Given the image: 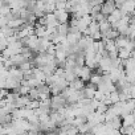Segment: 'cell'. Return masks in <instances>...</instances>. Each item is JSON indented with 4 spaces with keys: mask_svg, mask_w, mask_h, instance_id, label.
Here are the masks:
<instances>
[{
    "mask_svg": "<svg viewBox=\"0 0 135 135\" xmlns=\"http://www.w3.org/2000/svg\"><path fill=\"white\" fill-rule=\"evenodd\" d=\"M91 73H93V70L90 69L89 66H86V65H84V66H81V69H80V73H78V77L82 80V81H89L90 80V76H91Z\"/></svg>",
    "mask_w": 135,
    "mask_h": 135,
    "instance_id": "7a4b0ae2",
    "label": "cell"
},
{
    "mask_svg": "<svg viewBox=\"0 0 135 135\" xmlns=\"http://www.w3.org/2000/svg\"><path fill=\"white\" fill-rule=\"evenodd\" d=\"M130 56H131V52L127 50L126 48H119L118 49V57L120 60H127V58H130Z\"/></svg>",
    "mask_w": 135,
    "mask_h": 135,
    "instance_id": "30bf717a",
    "label": "cell"
},
{
    "mask_svg": "<svg viewBox=\"0 0 135 135\" xmlns=\"http://www.w3.org/2000/svg\"><path fill=\"white\" fill-rule=\"evenodd\" d=\"M54 15H56L58 23H69V20H70V13L66 9H56Z\"/></svg>",
    "mask_w": 135,
    "mask_h": 135,
    "instance_id": "6da1fadb",
    "label": "cell"
},
{
    "mask_svg": "<svg viewBox=\"0 0 135 135\" xmlns=\"http://www.w3.org/2000/svg\"><path fill=\"white\" fill-rule=\"evenodd\" d=\"M29 101H31L29 95H19V97L16 98L15 105H16V107H25V106L29 103Z\"/></svg>",
    "mask_w": 135,
    "mask_h": 135,
    "instance_id": "8992f818",
    "label": "cell"
},
{
    "mask_svg": "<svg viewBox=\"0 0 135 135\" xmlns=\"http://www.w3.org/2000/svg\"><path fill=\"white\" fill-rule=\"evenodd\" d=\"M124 2H126V0H114V3H115L117 8H120V6H122Z\"/></svg>",
    "mask_w": 135,
    "mask_h": 135,
    "instance_id": "ffe728a7",
    "label": "cell"
},
{
    "mask_svg": "<svg viewBox=\"0 0 135 135\" xmlns=\"http://www.w3.org/2000/svg\"><path fill=\"white\" fill-rule=\"evenodd\" d=\"M111 29V24L105 19V20H102V21H99V31L102 32V33H105V32H107V31H110Z\"/></svg>",
    "mask_w": 135,
    "mask_h": 135,
    "instance_id": "7c38bea8",
    "label": "cell"
},
{
    "mask_svg": "<svg viewBox=\"0 0 135 135\" xmlns=\"http://www.w3.org/2000/svg\"><path fill=\"white\" fill-rule=\"evenodd\" d=\"M130 37H127V36H124V35H119L117 38H114V42H115V46L119 49V48H124V45H126V42H127V40H128Z\"/></svg>",
    "mask_w": 135,
    "mask_h": 135,
    "instance_id": "52a82bcc",
    "label": "cell"
},
{
    "mask_svg": "<svg viewBox=\"0 0 135 135\" xmlns=\"http://www.w3.org/2000/svg\"><path fill=\"white\" fill-rule=\"evenodd\" d=\"M134 111H135V105H134Z\"/></svg>",
    "mask_w": 135,
    "mask_h": 135,
    "instance_id": "44dd1931",
    "label": "cell"
},
{
    "mask_svg": "<svg viewBox=\"0 0 135 135\" xmlns=\"http://www.w3.org/2000/svg\"><path fill=\"white\" fill-rule=\"evenodd\" d=\"M117 8V6H115V3H109V2H106V0H105V2L101 4V12L107 17V15H110L114 9Z\"/></svg>",
    "mask_w": 135,
    "mask_h": 135,
    "instance_id": "3957f363",
    "label": "cell"
},
{
    "mask_svg": "<svg viewBox=\"0 0 135 135\" xmlns=\"http://www.w3.org/2000/svg\"><path fill=\"white\" fill-rule=\"evenodd\" d=\"M103 97H105V93L97 89V90H95V93H94V99H97V101H102V99H103Z\"/></svg>",
    "mask_w": 135,
    "mask_h": 135,
    "instance_id": "ac0fdd59",
    "label": "cell"
},
{
    "mask_svg": "<svg viewBox=\"0 0 135 135\" xmlns=\"http://www.w3.org/2000/svg\"><path fill=\"white\" fill-rule=\"evenodd\" d=\"M81 37H82V33L80 31H77V32H68V35H66V38H68V41H69L70 45L77 44Z\"/></svg>",
    "mask_w": 135,
    "mask_h": 135,
    "instance_id": "5b68a950",
    "label": "cell"
},
{
    "mask_svg": "<svg viewBox=\"0 0 135 135\" xmlns=\"http://www.w3.org/2000/svg\"><path fill=\"white\" fill-rule=\"evenodd\" d=\"M122 16H123V12H122L119 8H115V9H114L110 15H107L106 20H107L110 24H114V23H115V21H118Z\"/></svg>",
    "mask_w": 135,
    "mask_h": 135,
    "instance_id": "277c9868",
    "label": "cell"
},
{
    "mask_svg": "<svg viewBox=\"0 0 135 135\" xmlns=\"http://www.w3.org/2000/svg\"><path fill=\"white\" fill-rule=\"evenodd\" d=\"M107 109H109L107 105H105L103 102H99V105H98V107L95 109V111H97V113H106Z\"/></svg>",
    "mask_w": 135,
    "mask_h": 135,
    "instance_id": "e0dca14e",
    "label": "cell"
},
{
    "mask_svg": "<svg viewBox=\"0 0 135 135\" xmlns=\"http://www.w3.org/2000/svg\"><path fill=\"white\" fill-rule=\"evenodd\" d=\"M91 37H93V40H102V32L101 31H97V32H94L91 35Z\"/></svg>",
    "mask_w": 135,
    "mask_h": 135,
    "instance_id": "d6986e66",
    "label": "cell"
},
{
    "mask_svg": "<svg viewBox=\"0 0 135 135\" xmlns=\"http://www.w3.org/2000/svg\"><path fill=\"white\" fill-rule=\"evenodd\" d=\"M29 98L31 99H38V95H40V91L37 88H31L29 89V93H28Z\"/></svg>",
    "mask_w": 135,
    "mask_h": 135,
    "instance_id": "5bb4252c",
    "label": "cell"
},
{
    "mask_svg": "<svg viewBox=\"0 0 135 135\" xmlns=\"http://www.w3.org/2000/svg\"><path fill=\"white\" fill-rule=\"evenodd\" d=\"M57 32H58L60 35L66 36L68 32H69V23H60L58 27H57Z\"/></svg>",
    "mask_w": 135,
    "mask_h": 135,
    "instance_id": "9c48e42d",
    "label": "cell"
},
{
    "mask_svg": "<svg viewBox=\"0 0 135 135\" xmlns=\"http://www.w3.org/2000/svg\"><path fill=\"white\" fill-rule=\"evenodd\" d=\"M88 2H91V0H88Z\"/></svg>",
    "mask_w": 135,
    "mask_h": 135,
    "instance_id": "7402d4cb",
    "label": "cell"
},
{
    "mask_svg": "<svg viewBox=\"0 0 135 135\" xmlns=\"http://www.w3.org/2000/svg\"><path fill=\"white\" fill-rule=\"evenodd\" d=\"M101 76H102V74H98V73H95V72L91 73L89 82H91V84H94V85H98V84L101 82Z\"/></svg>",
    "mask_w": 135,
    "mask_h": 135,
    "instance_id": "4fadbf2b",
    "label": "cell"
},
{
    "mask_svg": "<svg viewBox=\"0 0 135 135\" xmlns=\"http://www.w3.org/2000/svg\"><path fill=\"white\" fill-rule=\"evenodd\" d=\"M69 86H72V88L76 89V90H82V89L85 88V81H82L80 77H77L74 81L69 82Z\"/></svg>",
    "mask_w": 135,
    "mask_h": 135,
    "instance_id": "ba28073f",
    "label": "cell"
},
{
    "mask_svg": "<svg viewBox=\"0 0 135 135\" xmlns=\"http://www.w3.org/2000/svg\"><path fill=\"white\" fill-rule=\"evenodd\" d=\"M56 9H66V2H64V0H56Z\"/></svg>",
    "mask_w": 135,
    "mask_h": 135,
    "instance_id": "2e32d148",
    "label": "cell"
},
{
    "mask_svg": "<svg viewBox=\"0 0 135 135\" xmlns=\"http://www.w3.org/2000/svg\"><path fill=\"white\" fill-rule=\"evenodd\" d=\"M110 99L113 101V103L119 102V90H114L110 93Z\"/></svg>",
    "mask_w": 135,
    "mask_h": 135,
    "instance_id": "9a60e30c",
    "label": "cell"
},
{
    "mask_svg": "<svg viewBox=\"0 0 135 135\" xmlns=\"http://www.w3.org/2000/svg\"><path fill=\"white\" fill-rule=\"evenodd\" d=\"M110 124L113 126V128H118V130H119V127L122 126V117H120V115H115V117L110 120Z\"/></svg>",
    "mask_w": 135,
    "mask_h": 135,
    "instance_id": "8fae6325",
    "label": "cell"
}]
</instances>
